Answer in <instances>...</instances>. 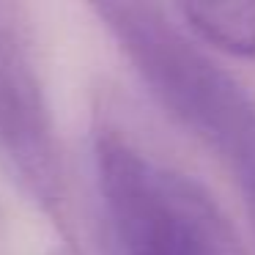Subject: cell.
I'll use <instances>...</instances> for the list:
<instances>
[{"label":"cell","instance_id":"cell-1","mask_svg":"<svg viewBox=\"0 0 255 255\" xmlns=\"http://www.w3.org/2000/svg\"><path fill=\"white\" fill-rule=\"evenodd\" d=\"M151 96L233 178L255 233V99L156 3H94Z\"/></svg>","mask_w":255,"mask_h":255},{"label":"cell","instance_id":"cell-2","mask_svg":"<svg viewBox=\"0 0 255 255\" xmlns=\"http://www.w3.org/2000/svg\"><path fill=\"white\" fill-rule=\"evenodd\" d=\"M96 176L124 255H250L214 198L116 129L96 134Z\"/></svg>","mask_w":255,"mask_h":255},{"label":"cell","instance_id":"cell-3","mask_svg":"<svg viewBox=\"0 0 255 255\" xmlns=\"http://www.w3.org/2000/svg\"><path fill=\"white\" fill-rule=\"evenodd\" d=\"M0 162L74 244L69 170L19 3H0Z\"/></svg>","mask_w":255,"mask_h":255},{"label":"cell","instance_id":"cell-4","mask_svg":"<svg viewBox=\"0 0 255 255\" xmlns=\"http://www.w3.org/2000/svg\"><path fill=\"white\" fill-rule=\"evenodd\" d=\"M195 39L231 58H255V3H178L173 6Z\"/></svg>","mask_w":255,"mask_h":255},{"label":"cell","instance_id":"cell-5","mask_svg":"<svg viewBox=\"0 0 255 255\" xmlns=\"http://www.w3.org/2000/svg\"><path fill=\"white\" fill-rule=\"evenodd\" d=\"M52 255H66V253H52Z\"/></svg>","mask_w":255,"mask_h":255}]
</instances>
